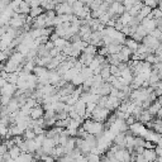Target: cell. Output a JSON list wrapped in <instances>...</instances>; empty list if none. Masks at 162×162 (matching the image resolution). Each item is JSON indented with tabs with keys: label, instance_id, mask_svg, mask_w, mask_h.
Instances as JSON below:
<instances>
[{
	"label": "cell",
	"instance_id": "obj_1",
	"mask_svg": "<svg viewBox=\"0 0 162 162\" xmlns=\"http://www.w3.org/2000/svg\"><path fill=\"white\" fill-rule=\"evenodd\" d=\"M110 113H113L110 109H108V108H103V107H96L95 109H94V112L91 113V118L94 119V120H98V122H107V119H108V117L110 115Z\"/></svg>",
	"mask_w": 162,
	"mask_h": 162
},
{
	"label": "cell",
	"instance_id": "obj_2",
	"mask_svg": "<svg viewBox=\"0 0 162 162\" xmlns=\"http://www.w3.org/2000/svg\"><path fill=\"white\" fill-rule=\"evenodd\" d=\"M142 43H145L146 46H148V47L153 48L155 51H156V48H157V47H160V45H161L160 39H158V38H156V37H153L152 34H147V36L143 38V40H142Z\"/></svg>",
	"mask_w": 162,
	"mask_h": 162
},
{
	"label": "cell",
	"instance_id": "obj_3",
	"mask_svg": "<svg viewBox=\"0 0 162 162\" xmlns=\"http://www.w3.org/2000/svg\"><path fill=\"white\" fill-rule=\"evenodd\" d=\"M129 129L133 132L134 136H142V137H143L147 132V128L145 127L143 123H141V122H136L134 124L129 126Z\"/></svg>",
	"mask_w": 162,
	"mask_h": 162
},
{
	"label": "cell",
	"instance_id": "obj_4",
	"mask_svg": "<svg viewBox=\"0 0 162 162\" xmlns=\"http://www.w3.org/2000/svg\"><path fill=\"white\" fill-rule=\"evenodd\" d=\"M122 104V100L118 98V96H113V95H109L108 96V101H107V108L110 109L112 112H115Z\"/></svg>",
	"mask_w": 162,
	"mask_h": 162
},
{
	"label": "cell",
	"instance_id": "obj_5",
	"mask_svg": "<svg viewBox=\"0 0 162 162\" xmlns=\"http://www.w3.org/2000/svg\"><path fill=\"white\" fill-rule=\"evenodd\" d=\"M74 110H76L81 117H85V114H86V101L80 98L74 104Z\"/></svg>",
	"mask_w": 162,
	"mask_h": 162
},
{
	"label": "cell",
	"instance_id": "obj_6",
	"mask_svg": "<svg viewBox=\"0 0 162 162\" xmlns=\"http://www.w3.org/2000/svg\"><path fill=\"white\" fill-rule=\"evenodd\" d=\"M45 108H43V105L42 104H38L37 107H34V108H32V110H31V118L32 119H39V118H42L43 115H45Z\"/></svg>",
	"mask_w": 162,
	"mask_h": 162
},
{
	"label": "cell",
	"instance_id": "obj_7",
	"mask_svg": "<svg viewBox=\"0 0 162 162\" xmlns=\"http://www.w3.org/2000/svg\"><path fill=\"white\" fill-rule=\"evenodd\" d=\"M142 26H143L148 33H151L152 31H155L157 28V22H156V19H150V18H145L143 20H142Z\"/></svg>",
	"mask_w": 162,
	"mask_h": 162
},
{
	"label": "cell",
	"instance_id": "obj_8",
	"mask_svg": "<svg viewBox=\"0 0 162 162\" xmlns=\"http://www.w3.org/2000/svg\"><path fill=\"white\" fill-rule=\"evenodd\" d=\"M17 90H18L17 84L8 83L5 86L2 88V95H10V96H14V94H15Z\"/></svg>",
	"mask_w": 162,
	"mask_h": 162
},
{
	"label": "cell",
	"instance_id": "obj_9",
	"mask_svg": "<svg viewBox=\"0 0 162 162\" xmlns=\"http://www.w3.org/2000/svg\"><path fill=\"white\" fill-rule=\"evenodd\" d=\"M31 161H36L34 153L32 152H22V155L15 158V162H31Z\"/></svg>",
	"mask_w": 162,
	"mask_h": 162
},
{
	"label": "cell",
	"instance_id": "obj_10",
	"mask_svg": "<svg viewBox=\"0 0 162 162\" xmlns=\"http://www.w3.org/2000/svg\"><path fill=\"white\" fill-rule=\"evenodd\" d=\"M153 115L150 113V110L148 109H145L143 112H142V114L139 115V118H138V122H141V123H143V124H147L148 122H151V120H153Z\"/></svg>",
	"mask_w": 162,
	"mask_h": 162
},
{
	"label": "cell",
	"instance_id": "obj_11",
	"mask_svg": "<svg viewBox=\"0 0 162 162\" xmlns=\"http://www.w3.org/2000/svg\"><path fill=\"white\" fill-rule=\"evenodd\" d=\"M48 77H50L51 84L55 85V86L60 83V80L62 79V76H61V75L57 72V70H50V72H48Z\"/></svg>",
	"mask_w": 162,
	"mask_h": 162
},
{
	"label": "cell",
	"instance_id": "obj_12",
	"mask_svg": "<svg viewBox=\"0 0 162 162\" xmlns=\"http://www.w3.org/2000/svg\"><path fill=\"white\" fill-rule=\"evenodd\" d=\"M113 143L120 146L122 148H126V133L124 132H120L115 136L114 141H113Z\"/></svg>",
	"mask_w": 162,
	"mask_h": 162
},
{
	"label": "cell",
	"instance_id": "obj_13",
	"mask_svg": "<svg viewBox=\"0 0 162 162\" xmlns=\"http://www.w3.org/2000/svg\"><path fill=\"white\" fill-rule=\"evenodd\" d=\"M31 10H32V7H31L27 2H24V0H23V2L20 3V5L15 9V12H17V13H20V14H29Z\"/></svg>",
	"mask_w": 162,
	"mask_h": 162
},
{
	"label": "cell",
	"instance_id": "obj_14",
	"mask_svg": "<svg viewBox=\"0 0 162 162\" xmlns=\"http://www.w3.org/2000/svg\"><path fill=\"white\" fill-rule=\"evenodd\" d=\"M143 155L146 157V161H156L157 157H158V155H157V152H156L155 148H146L145 152H143Z\"/></svg>",
	"mask_w": 162,
	"mask_h": 162
},
{
	"label": "cell",
	"instance_id": "obj_15",
	"mask_svg": "<svg viewBox=\"0 0 162 162\" xmlns=\"http://www.w3.org/2000/svg\"><path fill=\"white\" fill-rule=\"evenodd\" d=\"M7 107H8L9 113H14V112H18V110L20 109V104H19V101H18V99H17V98H14V96H13V99L9 101V104H8Z\"/></svg>",
	"mask_w": 162,
	"mask_h": 162
},
{
	"label": "cell",
	"instance_id": "obj_16",
	"mask_svg": "<svg viewBox=\"0 0 162 162\" xmlns=\"http://www.w3.org/2000/svg\"><path fill=\"white\" fill-rule=\"evenodd\" d=\"M50 70L46 66H36L33 70V74L37 75L38 77H42V76H48Z\"/></svg>",
	"mask_w": 162,
	"mask_h": 162
},
{
	"label": "cell",
	"instance_id": "obj_17",
	"mask_svg": "<svg viewBox=\"0 0 162 162\" xmlns=\"http://www.w3.org/2000/svg\"><path fill=\"white\" fill-rule=\"evenodd\" d=\"M126 46H128L132 51H133V53L137 51V48H138V46H139V42H137L136 39H133L132 37H127V39H126V43H124Z\"/></svg>",
	"mask_w": 162,
	"mask_h": 162
},
{
	"label": "cell",
	"instance_id": "obj_18",
	"mask_svg": "<svg viewBox=\"0 0 162 162\" xmlns=\"http://www.w3.org/2000/svg\"><path fill=\"white\" fill-rule=\"evenodd\" d=\"M79 74H80V71H79L76 67H72V69H70V70H69V71H67L62 77H64L66 81H71V80H72L76 75H79Z\"/></svg>",
	"mask_w": 162,
	"mask_h": 162
},
{
	"label": "cell",
	"instance_id": "obj_19",
	"mask_svg": "<svg viewBox=\"0 0 162 162\" xmlns=\"http://www.w3.org/2000/svg\"><path fill=\"white\" fill-rule=\"evenodd\" d=\"M124 45H120V43H110L108 46V50H109V55H113V53H119L123 48Z\"/></svg>",
	"mask_w": 162,
	"mask_h": 162
},
{
	"label": "cell",
	"instance_id": "obj_20",
	"mask_svg": "<svg viewBox=\"0 0 162 162\" xmlns=\"http://www.w3.org/2000/svg\"><path fill=\"white\" fill-rule=\"evenodd\" d=\"M46 10H45V8L40 5V7H36V8H32V10H31V13H29V15L32 17V18H37V17H39V15H42L43 13H45Z\"/></svg>",
	"mask_w": 162,
	"mask_h": 162
},
{
	"label": "cell",
	"instance_id": "obj_21",
	"mask_svg": "<svg viewBox=\"0 0 162 162\" xmlns=\"http://www.w3.org/2000/svg\"><path fill=\"white\" fill-rule=\"evenodd\" d=\"M161 107H162V105L160 104V101H158V100H155L153 103H152V105L150 107V109H148V110H150V113H151L153 117H156V115H157V113H158V110L161 109Z\"/></svg>",
	"mask_w": 162,
	"mask_h": 162
},
{
	"label": "cell",
	"instance_id": "obj_22",
	"mask_svg": "<svg viewBox=\"0 0 162 162\" xmlns=\"http://www.w3.org/2000/svg\"><path fill=\"white\" fill-rule=\"evenodd\" d=\"M22 152H23V151H22V148H20L19 146H17V145H15V146H13L12 148H9V153H10V156L14 158V161H15V158H17V157H19L20 155H22Z\"/></svg>",
	"mask_w": 162,
	"mask_h": 162
},
{
	"label": "cell",
	"instance_id": "obj_23",
	"mask_svg": "<svg viewBox=\"0 0 162 162\" xmlns=\"http://www.w3.org/2000/svg\"><path fill=\"white\" fill-rule=\"evenodd\" d=\"M132 19H133V15H131L129 12H126V13H123V14L120 15V20L123 22L124 26H128L132 22Z\"/></svg>",
	"mask_w": 162,
	"mask_h": 162
},
{
	"label": "cell",
	"instance_id": "obj_24",
	"mask_svg": "<svg viewBox=\"0 0 162 162\" xmlns=\"http://www.w3.org/2000/svg\"><path fill=\"white\" fill-rule=\"evenodd\" d=\"M84 81H85V79H84V76L81 75V74H79V75H76L72 80H71V83L75 85V86H81L84 84Z\"/></svg>",
	"mask_w": 162,
	"mask_h": 162
},
{
	"label": "cell",
	"instance_id": "obj_25",
	"mask_svg": "<svg viewBox=\"0 0 162 162\" xmlns=\"http://www.w3.org/2000/svg\"><path fill=\"white\" fill-rule=\"evenodd\" d=\"M80 74L84 76V79H89V77L94 76V72H93V70H91L89 66H84V67H83V70L80 71Z\"/></svg>",
	"mask_w": 162,
	"mask_h": 162
},
{
	"label": "cell",
	"instance_id": "obj_26",
	"mask_svg": "<svg viewBox=\"0 0 162 162\" xmlns=\"http://www.w3.org/2000/svg\"><path fill=\"white\" fill-rule=\"evenodd\" d=\"M23 137H24V139H34L37 137V134L33 131V128H27L23 133Z\"/></svg>",
	"mask_w": 162,
	"mask_h": 162
},
{
	"label": "cell",
	"instance_id": "obj_27",
	"mask_svg": "<svg viewBox=\"0 0 162 162\" xmlns=\"http://www.w3.org/2000/svg\"><path fill=\"white\" fill-rule=\"evenodd\" d=\"M100 75L103 76V79L107 81L110 76H112V72H110V66H105V67H103L101 69V72H100Z\"/></svg>",
	"mask_w": 162,
	"mask_h": 162
},
{
	"label": "cell",
	"instance_id": "obj_28",
	"mask_svg": "<svg viewBox=\"0 0 162 162\" xmlns=\"http://www.w3.org/2000/svg\"><path fill=\"white\" fill-rule=\"evenodd\" d=\"M112 86H113V88H117V89H119V90H123V89H124V85L120 83L118 77H117V79L113 81V83H112Z\"/></svg>",
	"mask_w": 162,
	"mask_h": 162
},
{
	"label": "cell",
	"instance_id": "obj_29",
	"mask_svg": "<svg viewBox=\"0 0 162 162\" xmlns=\"http://www.w3.org/2000/svg\"><path fill=\"white\" fill-rule=\"evenodd\" d=\"M145 4L148 5V7H151L153 9V8L158 7V0H145Z\"/></svg>",
	"mask_w": 162,
	"mask_h": 162
},
{
	"label": "cell",
	"instance_id": "obj_30",
	"mask_svg": "<svg viewBox=\"0 0 162 162\" xmlns=\"http://www.w3.org/2000/svg\"><path fill=\"white\" fill-rule=\"evenodd\" d=\"M12 99H13V96H10V95H2V105H8Z\"/></svg>",
	"mask_w": 162,
	"mask_h": 162
},
{
	"label": "cell",
	"instance_id": "obj_31",
	"mask_svg": "<svg viewBox=\"0 0 162 162\" xmlns=\"http://www.w3.org/2000/svg\"><path fill=\"white\" fill-rule=\"evenodd\" d=\"M152 103H153V101H151L150 99H146V100L142 101V107H143V109H150V107L152 105Z\"/></svg>",
	"mask_w": 162,
	"mask_h": 162
},
{
	"label": "cell",
	"instance_id": "obj_32",
	"mask_svg": "<svg viewBox=\"0 0 162 162\" xmlns=\"http://www.w3.org/2000/svg\"><path fill=\"white\" fill-rule=\"evenodd\" d=\"M8 151H9V147L7 146L5 142H3V143H2V147H0V156H2V155H5Z\"/></svg>",
	"mask_w": 162,
	"mask_h": 162
},
{
	"label": "cell",
	"instance_id": "obj_33",
	"mask_svg": "<svg viewBox=\"0 0 162 162\" xmlns=\"http://www.w3.org/2000/svg\"><path fill=\"white\" fill-rule=\"evenodd\" d=\"M150 34H152L153 37H156V38H158V39H160V37L162 36V31H160L158 28H156V29H155V31H152Z\"/></svg>",
	"mask_w": 162,
	"mask_h": 162
},
{
	"label": "cell",
	"instance_id": "obj_34",
	"mask_svg": "<svg viewBox=\"0 0 162 162\" xmlns=\"http://www.w3.org/2000/svg\"><path fill=\"white\" fill-rule=\"evenodd\" d=\"M42 3H40V0H31V7L32 8H36V7H40Z\"/></svg>",
	"mask_w": 162,
	"mask_h": 162
},
{
	"label": "cell",
	"instance_id": "obj_35",
	"mask_svg": "<svg viewBox=\"0 0 162 162\" xmlns=\"http://www.w3.org/2000/svg\"><path fill=\"white\" fill-rule=\"evenodd\" d=\"M45 46H46V48H47L48 51H51V50L55 47V42H53V40H51V39H50L47 43H45Z\"/></svg>",
	"mask_w": 162,
	"mask_h": 162
},
{
	"label": "cell",
	"instance_id": "obj_36",
	"mask_svg": "<svg viewBox=\"0 0 162 162\" xmlns=\"http://www.w3.org/2000/svg\"><path fill=\"white\" fill-rule=\"evenodd\" d=\"M145 148H155V145H152V141L146 139V142H145Z\"/></svg>",
	"mask_w": 162,
	"mask_h": 162
},
{
	"label": "cell",
	"instance_id": "obj_37",
	"mask_svg": "<svg viewBox=\"0 0 162 162\" xmlns=\"http://www.w3.org/2000/svg\"><path fill=\"white\" fill-rule=\"evenodd\" d=\"M155 93L157 96H161L162 95V89H155Z\"/></svg>",
	"mask_w": 162,
	"mask_h": 162
},
{
	"label": "cell",
	"instance_id": "obj_38",
	"mask_svg": "<svg viewBox=\"0 0 162 162\" xmlns=\"http://www.w3.org/2000/svg\"><path fill=\"white\" fill-rule=\"evenodd\" d=\"M156 117H158V118H162V107H161V109L158 110V113H157V115Z\"/></svg>",
	"mask_w": 162,
	"mask_h": 162
},
{
	"label": "cell",
	"instance_id": "obj_39",
	"mask_svg": "<svg viewBox=\"0 0 162 162\" xmlns=\"http://www.w3.org/2000/svg\"><path fill=\"white\" fill-rule=\"evenodd\" d=\"M157 100L160 101V104L162 105V95H161V96H158V99H157Z\"/></svg>",
	"mask_w": 162,
	"mask_h": 162
}]
</instances>
